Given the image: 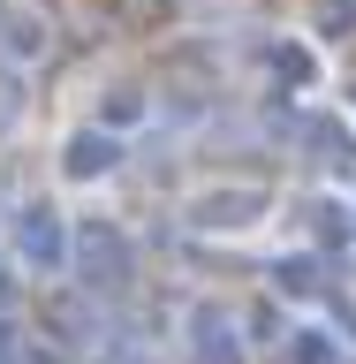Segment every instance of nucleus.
Returning a JSON list of instances; mask_svg holds the SVG:
<instances>
[{
  "label": "nucleus",
  "instance_id": "obj_1",
  "mask_svg": "<svg viewBox=\"0 0 356 364\" xmlns=\"http://www.w3.org/2000/svg\"><path fill=\"white\" fill-rule=\"evenodd\" d=\"M76 273H84L91 289H114V281H129V243H122L107 220H84V235H76Z\"/></svg>",
  "mask_w": 356,
  "mask_h": 364
},
{
  "label": "nucleus",
  "instance_id": "obj_7",
  "mask_svg": "<svg viewBox=\"0 0 356 364\" xmlns=\"http://www.w3.org/2000/svg\"><path fill=\"white\" fill-rule=\"evenodd\" d=\"M136 114H144L136 91H107V129H114V122H136Z\"/></svg>",
  "mask_w": 356,
  "mask_h": 364
},
{
  "label": "nucleus",
  "instance_id": "obj_5",
  "mask_svg": "<svg viewBox=\"0 0 356 364\" xmlns=\"http://www.w3.org/2000/svg\"><path fill=\"white\" fill-rule=\"evenodd\" d=\"M273 289H281V296H311L318 289V266H311V258H281V266H273Z\"/></svg>",
  "mask_w": 356,
  "mask_h": 364
},
{
  "label": "nucleus",
  "instance_id": "obj_8",
  "mask_svg": "<svg viewBox=\"0 0 356 364\" xmlns=\"http://www.w3.org/2000/svg\"><path fill=\"white\" fill-rule=\"evenodd\" d=\"M281 76H288V84H311V53H296V46H281Z\"/></svg>",
  "mask_w": 356,
  "mask_h": 364
},
{
  "label": "nucleus",
  "instance_id": "obj_6",
  "mask_svg": "<svg viewBox=\"0 0 356 364\" xmlns=\"http://www.w3.org/2000/svg\"><path fill=\"white\" fill-rule=\"evenodd\" d=\"M288 364H334V334H288Z\"/></svg>",
  "mask_w": 356,
  "mask_h": 364
},
{
  "label": "nucleus",
  "instance_id": "obj_3",
  "mask_svg": "<svg viewBox=\"0 0 356 364\" xmlns=\"http://www.w3.org/2000/svg\"><path fill=\"white\" fill-rule=\"evenodd\" d=\"M23 258H31V266L38 273H53L68 258V228H61V213H53V205H23Z\"/></svg>",
  "mask_w": 356,
  "mask_h": 364
},
{
  "label": "nucleus",
  "instance_id": "obj_9",
  "mask_svg": "<svg viewBox=\"0 0 356 364\" xmlns=\"http://www.w3.org/2000/svg\"><path fill=\"white\" fill-rule=\"evenodd\" d=\"M349 23H356V0H326V23H318V31L334 38V31H349Z\"/></svg>",
  "mask_w": 356,
  "mask_h": 364
},
{
  "label": "nucleus",
  "instance_id": "obj_4",
  "mask_svg": "<svg viewBox=\"0 0 356 364\" xmlns=\"http://www.w3.org/2000/svg\"><path fill=\"white\" fill-rule=\"evenodd\" d=\"M266 213V190H212L190 205V228H250Z\"/></svg>",
  "mask_w": 356,
  "mask_h": 364
},
{
  "label": "nucleus",
  "instance_id": "obj_2",
  "mask_svg": "<svg viewBox=\"0 0 356 364\" xmlns=\"http://www.w3.org/2000/svg\"><path fill=\"white\" fill-rule=\"evenodd\" d=\"M122 167V144H114V129H76L61 144V175L68 182H99V175H114Z\"/></svg>",
  "mask_w": 356,
  "mask_h": 364
}]
</instances>
